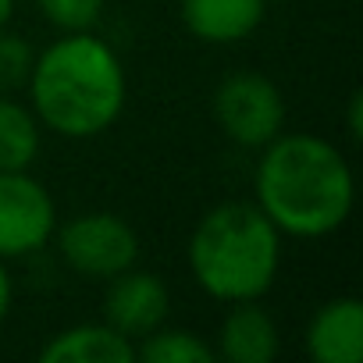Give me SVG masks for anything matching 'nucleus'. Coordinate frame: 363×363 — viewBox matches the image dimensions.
I'll return each instance as SVG.
<instances>
[{
	"label": "nucleus",
	"instance_id": "14",
	"mask_svg": "<svg viewBox=\"0 0 363 363\" xmlns=\"http://www.w3.org/2000/svg\"><path fill=\"white\" fill-rule=\"evenodd\" d=\"M36 8L57 33H86L104 18L107 0H36Z\"/></svg>",
	"mask_w": 363,
	"mask_h": 363
},
{
	"label": "nucleus",
	"instance_id": "12",
	"mask_svg": "<svg viewBox=\"0 0 363 363\" xmlns=\"http://www.w3.org/2000/svg\"><path fill=\"white\" fill-rule=\"evenodd\" d=\"M43 125L15 93H0V171H29L40 157Z\"/></svg>",
	"mask_w": 363,
	"mask_h": 363
},
{
	"label": "nucleus",
	"instance_id": "7",
	"mask_svg": "<svg viewBox=\"0 0 363 363\" xmlns=\"http://www.w3.org/2000/svg\"><path fill=\"white\" fill-rule=\"evenodd\" d=\"M100 313H104V320L114 331H121L125 338L139 342L143 335L157 331L167 320L171 292L153 271H139L132 264L128 271L107 278V292H104Z\"/></svg>",
	"mask_w": 363,
	"mask_h": 363
},
{
	"label": "nucleus",
	"instance_id": "3",
	"mask_svg": "<svg viewBox=\"0 0 363 363\" xmlns=\"http://www.w3.org/2000/svg\"><path fill=\"white\" fill-rule=\"evenodd\" d=\"M281 232L257 203L232 200L211 207L186 246L196 285L218 303L264 299L281 271Z\"/></svg>",
	"mask_w": 363,
	"mask_h": 363
},
{
	"label": "nucleus",
	"instance_id": "17",
	"mask_svg": "<svg viewBox=\"0 0 363 363\" xmlns=\"http://www.w3.org/2000/svg\"><path fill=\"white\" fill-rule=\"evenodd\" d=\"M11 299H15V285H11V274H8V260H0V324L11 313Z\"/></svg>",
	"mask_w": 363,
	"mask_h": 363
},
{
	"label": "nucleus",
	"instance_id": "4",
	"mask_svg": "<svg viewBox=\"0 0 363 363\" xmlns=\"http://www.w3.org/2000/svg\"><path fill=\"white\" fill-rule=\"evenodd\" d=\"M54 235H57V253L68 264V271L89 281H107L139 260L135 228L121 214H111V211L79 214L65 221L61 228H54Z\"/></svg>",
	"mask_w": 363,
	"mask_h": 363
},
{
	"label": "nucleus",
	"instance_id": "6",
	"mask_svg": "<svg viewBox=\"0 0 363 363\" xmlns=\"http://www.w3.org/2000/svg\"><path fill=\"white\" fill-rule=\"evenodd\" d=\"M57 203L29 171H0V260L33 257L54 239Z\"/></svg>",
	"mask_w": 363,
	"mask_h": 363
},
{
	"label": "nucleus",
	"instance_id": "15",
	"mask_svg": "<svg viewBox=\"0 0 363 363\" xmlns=\"http://www.w3.org/2000/svg\"><path fill=\"white\" fill-rule=\"evenodd\" d=\"M33 61H36V50H33L29 40L11 36V33L0 29V93L26 89L29 72H33Z\"/></svg>",
	"mask_w": 363,
	"mask_h": 363
},
{
	"label": "nucleus",
	"instance_id": "11",
	"mask_svg": "<svg viewBox=\"0 0 363 363\" xmlns=\"http://www.w3.org/2000/svg\"><path fill=\"white\" fill-rule=\"evenodd\" d=\"M43 363H128L135 359V342L114 331L107 320L72 324L40 345Z\"/></svg>",
	"mask_w": 363,
	"mask_h": 363
},
{
	"label": "nucleus",
	"instance_id": "2",
	"mask_svg": "<svg viewBox=\"0 0 363 363\" xmlns=\"http://www.w3.org/2000/svg\"><path fill=\"white\" fill-rule=\"evenodd\" d=\"M26 93L43 128L61 139H93L121 118L128 75L118 50L96 29L61 33L50 47L36 50Z\"/></svg>",
	"mask_w": 363,
	"mask_h": 363
},
{
	"label": "nucleus",
	"instance_id": "1",
	"mask_svg": "<svg viewBox=\"0 0 363 363\" xmlns=\"http://www.w3.org/2000/svg\"><path fill=\"white\" fill-rule=\"evenodd\" d=\"M257 207L289 239L335 235L356 200V182L345 153L313 132H278L260 146L253 171Z\"/></svg>",
	"mask_w": 363,
	"mask_h": 363
},
{
	"label": "nucleus",
	"instance_id": "13",
	"mask_svg": "<svg viewBox=\"0 0 363 363\" xmlns=\"http://www.w3.org/2000/svg\"><path fill=\"white\" fill-rule=\"evenodd\" d=\"M135 356L146 363H214L218 352L196 331L186 328H157L135 342Z\"/></svg>",
	"mask_w": 363,
	"mask_h": 363
},
{
	"label": "nucleus",
	"instance_id": "9",
	"mask_svg": "<svg viewBox=\"0 0 363 363\" xmlns=\"http://www.w3.org/2000/svg\"><path fill=\"white\" fill-rule=\"evenodd\" d=\"M281 349V331L278 320L260 306V299L246 303H228V313L218 328V345L214 352L225 356L228 363H271Z\"/></svg>",
	"mask_w": 363,
	"mask_h": 363
},
{
	"label": "nucleus",
	"instance_id": "8",
	"mask_svg": "<svg viewBox=\"0 0 363 363\" xmlns=\"http://www.w3.org/2000/svg\"><path fill=\"white\" fill-rule=\"evenodd\" d=\"M303 345L317 363H359L363 359V303L356 296H335L320 303L306 324Z\"/></svg>",
	"mask_w": 363,
	"mask_h": 363
},
{
	"label": "nucleus",
	"instance_id": "16",
	"mask_svg": "<svg viewBox=\"0 0 363 363\" xmlns=\"http://www.w3.org/2000/svg\"><path fill=\"white\" fill-rule=\"evenodd\" d=\"M345 121H349V139H359L363 135V93L359 89L345 104Z\"/></svg>",
	"mask_w": 363,
	"mask_h": 363
},
{
	"label": "nucleus",
	"instance_id": "18",
	"mask_svg": "<svg viewBox=\"0 0 363 363\" xmlns=\"http://www.w3.org/2000/svg\"><path fill=\"white\" fill-rule=\"evenodd\" d=\"M15 15V0H0V29H4Z\"/></svg>",
	"mask_w": 363,
	"mask_h": 363
},
{
	"label": "nucleus",
	"instance_id": "5",
	"mask_svg": "<svg viewBox=\"0 0 363 363\" xmlns=\"http://www.w3.org/2000/svg\"><path fill=\"white\" fill-rule=\"evenodd\" d=\"M214 121L242 150L267 146L285 128V96L264 72H232L214 89Z\"/></svg>",
	"mask_w": 363,
	"mask_h": 363
},
{
	"label": "nucleus",
	"instance_id": "19",
	"mask_svg": "<svg viewBox=\"0 0 363 363\" xmlns=\"http://www.w3.org/2000/svg\"><path fill=\"white\" fill-rule=\"evenodd\" d=\"M264 4H289V0H264Z\"/></svg>",
	"mask_w": 363,
	"mask_h": 363
},
{
	"label": "nucleus",
	"instance_id": "10",
	"mask_svg": "<svg viewBox=\"0 0 363 363\" xmlns=\"http://www.w3.org/2000/svg\"><path fill=\"white\" fill-rule=\"evenodd\" d=\"M264 0H178V18L203 43H239L260 29Z\"/></svg>",
	"mask_w": 363,
	"mask_h": 363
}]
</instances>
